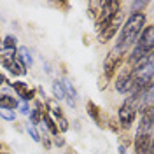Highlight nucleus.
<instances>
[{
  "label": "nucleus",
  "mask_w": 154,
  "mask_h": 154,
  "mask_svg": "<svg viewBox=\"0 0 154 154\" xmlns=\"http://www.w3.org/2000/svg\"><path fill=\"white\" fill-rule=\"evenodd\" d=\"M147 25V14L145 12H130V16L123 21L121 28H119V35L116 38L114 49L117 53L126 54L128 49H131L138 40V35L142 33V30Z\"/></svg>",
  "instance_id": "nucleus-1"
},
{
  "label": "nucleus",
  "mask_w": 154,
  "mask_h": 154,
  "mask_svg": "<svg viewBox=\"0 0 154 154\" xmlns=\"http://www.w3.org/2000/svg\"><path fill=\"white\" fill-rule=\"evenodd\" d=\"M121 5H123V4H121L119 0H103V7L100 11L98 18L95 19V32L96 33H100V32L116 18V14L121 11Z\"/></svg>",
  "instance_id": "nucleus-2"
},
{
  "label": "nucleus",
  "mask_w": 154,
  "mask_h": 154,
  "mask_svg": "<svg viewBox=\"0 0 154 154\" xmlns=\"http://www.w3.org/2000/svg\"><path fill=\"white\" fill-rule=\"evenodd\" d=\"M125 58H126V54L117 53L116 49H110V51H109V54H107L105 60H103V74H102L109 82L114 79V75L117 74V70L121 68Z\"/></svg>",
  "instance_id": "nucleus-3"
},
{
  "label": "nucleus",
  "mask_w": 154,
  "mask_h": 154,
  "mask_svg": "<svg viewBox=\"0 0 154 154\" xmlns=\"http://www.w3.org/2000/svg\"><path fill=\"white\" fill-rule=\"evenodd\" d=\"M135 119H137V109L131 107L130 103L123 102L121 107L117 109V123L121 125V130L123 131H128L133 126Z\"/></svg>",
  "instance_id": "nucleus-4"
},
{
  "label": "nucleus",
  "mask_w": 154,
  "mask_h": 154,
  "mask_svg": "<svg viewBox=\"0 0 154 154\" xmlns=\"http://www.w3.org/2000/svg\"><path fill=\"white\" fill-rule=\"evenodd\" d=\"M121 25H123V9L119 11V12L116 14V18L112 19V21H110V23H109L100 33H98V42H100V44H107V42H110V40L117 35V32H119V28H121Z\"/></svg>",
  "instance_id": "nucleus-5"
},
{
  "label": "nucleus",
  "mask_w": 154,
  "mask_h": 154,
  "mask_svg": "<svg viewBox=\"0 0 154 154\" xmlns=\"http://www.w3.org/2000/svg\"><path fill=\"white\" fill-rule=\"evenodd\" d=\"M154 147L152 144V133H142L135 131L133 135V154H149V149Z\"/></svg>",
  "instance_id": "nucleus-6"
},
{
  "label": "nucleus",
  "mask_w": 154,
  "mask_h": 154,
  "mask_svg": "<svg viewBox=\"0 0 154 154\" xmlns=\"http://www.w3.org/2000/svg\"><path fill=\"white\" fill-rule=\"evenodd\" d=\"M137 46L142 48L145 53H149V54L154 53V25H151V23L145 25V28L142 30V33L138 35Z\"/></svg>",
  "instance_id": "nucleus-7"
},
{
  "label": "nucleus",
  "mask_w": 154,
  "mask_h": 154,
  "mask_svg": "<svg viewBox=\"0 0 154 154\" xmlns=\"http://www.w3.org/2000/svg\"><path fill=\"white\" fill-rule=\"evenodd\" d=\"M11 86L16 91V95L21 98V102H25V103H28V102L37 98V89L35 88H30L23 81H14V82H11Z\"/></svg>",
  "instance_id": "nucleus-8"
},
{
  "label": "nucleus",
  "mask_w": 154,
  "mask_h": 154,
  "mask_svg": "<svg viewBox=\"0 0 154 154\" xmlns=\"http://www.w3.org/2000/svg\"><path fill=\"white\" fill-rule=\"evenodd\" d=\"M86 112H88V116L93 119V123H95L96 126L105 128V117H107V116L102 112V109L96 105L93 100H88V102H86Z\"/></svg>",
  "instance_id": "nucleus-9"
},
{
  "label": "nucleus",
  "mask_w": 154,
  "mask_h": 154,
  "mask_svg": "<svg viewBox=\"0 0 154 154\" xmlns=\"http://www.w3.org/2000/svg\"><path fill=\"white\" fill-rule=\"evenodd\" d=\"M16 60H18V61H19V63H21L25 68H30L32 65H33L32 53H30V49L25 48V46H21V48L16 49Z\"/></svg>",
  "instance_id": "nucleus-10"
},
{
  "label": "nucleus",
  "mask_w": 154,
  "mask_h": 154,
  "mask_svg": "<svg viewBox=\"0 0 154 154\" xmlns=\"http://www.w3.org/2000/svg\"><path fill=\"white\" fill-rule=\"evenodd\" d=\"M44 103H46V109H48V114L53 116L54 119H58V117H61L63 114V109H61V105L58 103L54 98H46L44 100Z\"/></svg>",
  "instance_id": "nucleus-11"
},
{
  "label": "nucleus",
  "mask_w": 154,
  "mask_h": 154,
  "mask_svg": "<svg viewBox=\"0 0 154 154\" xmlns=\"http://www.w3.org/2000/svg\"><path fill=\"white\" fill-rule=\"evenodd\" d=\"M19 105L18 98L11 95H0V109H5V110H16Z\"/></svg>",
  "instance_id": "nucleus-12"
},
{
  "label": "nucleus",
  "mask_w": 154,
  "mask_h": 154,
  "mask_svg": "<svg viewBox=\"0 0 154 154\" xmlns=\"http://www.w3.org/2000/svg\"><path fill=\"white\" fill-rule=\"evenodd\" d=\"M51 89H53V98L60 102V100H65V86H63V81L54 79L51 82Z\"/></svg>",
  "instance_id": "nucleus-13"
},
{
  "label": "nucleus",
  "mask_w": 154,
  "mask_h": 154,
  "mask_svg": "<svg viewBox=\"0 0 154 154\" xmlns=\"http://www.w3.org/2000/svg\"><path fill=\"white\" fill-rule=\"evenodd\" d=\"M102 7H103V0H91V2H88V16L95 21L98 18Z\"/></svg>",
  "instance_id": "nucleus-14"
},
{
  "label": "nucleus",
  "mask_w": 154,
  "mask_h": 154,
  "mask_svg": "<svg viewBox=\"0 0 154 154\" xmlns=\"http://www.w3.org/2000/svg\"><path fill=\"white\" fill-rule=\"evenodd\" d=\"M7 70H9V74H12L14 77H23V75H26V72H28L26 68L19 63L18 60L11 61L9 65H7Z\"/></svg>",
  "instance_id": "nucleus-15"
},
{
  "label": "nucleus",
  "mask_w": 154,
  "mask_h": 154,
  "mask_svg": "<svg viewBox=\"0 0 154 154\" xmlns=\"http://www.w3.org/2000/svg\"><path fill=\"white\" fill-rule=\"evenodd\" d=\"M18 49V38L16 35H5L2 40V51H16Z\"/></svg>",
  "instance_id": "nucleus-16"
},
{
  "label": "nucleus",
  "mask_w": 154,
  "mask_h": 154,
  "mask_svg": "<svg viewBox=\"0 0 154 154\" xmlns=\"http://www.w3.org/2000/svg\"><path fill=\"white\" fill-rule=\"evenodd\" d=\"M105 126L112 131V133H116V135H119L123 130H121V125L117 123V119H114V117H110V116H107L105 117Z\"/></svg>",
  "instance_id": "nucleus-17"
},
{
  "label": "nucleus",
  "mask_w": 154,
  "mask_h": 154,
  "mask_svg": "<svg viewBox=\"0 0 154 154\" xmlns=\"http://www.w3.org/2000/svg\"><path fill=\"white\" fill-rule=\"evenodd\" d=\"M119 145L125 147L126 151H128V147L133 145V137L128 133V131H121V133H119Z\"/></svg>",
  "instance_id": "nucleus-18"
},
{
  "label": "nucleus",
  "mask_w": 154,
  "mask_h": 154,
  "mask_svg": "<svg viewBox=\"0 0 154 154\" xmlns=\"http://www.w3.org/2000/svg\"><path fill=\"white\" fill-rule=\"evenodd\" d=\"M30 125L32 126H35V128H37V126H40L42 125V114H40V112H38L37 109H30Z\"/></svg>",
  "instance_id": "nucleus-19"
},
{
  "label": "nucleus",
  "mask_w": 154,
  "mask_h": 154,
  "mask_svg": "<svg viewBox=\"0 0 154 154\" xmlns=\"http://www.w3.org/2000/svg\"><path fill=\"white\" fill-rule=\"evenodd\" d=\"M54 121H56V126H58V131H60V135L65 133V131H68V130H70V121H68L65 116L58 117V119H54Z\"/></svg>",
  "instance_id": "nucleus-20"
},
{
  "label": "nucleus",
  "mask_w": 154,
  "mask_h": 154,
  "mask_svg": "<svg viewBox=\"0 0 154 154\" xmlns=\"http://www.w3.org/2000/svg\"><path fill=\"white\" fill-rule=\"evenodd\" d=\"M26 131H28V135L32 137V140H33V142H38V144H40V133H38V130L35 128V126H32L28 123V126H26Z\"/></svg>",
  "instance_id": "nucleus-21"
},
{
  "label": "nucleus",
  "mask_w": 154,
  "mask_h": 154,
  "mask_svg": "<svg viewBox=\"0 0 154 154\" xmlns=\"http://www.w3.org/2000/svg\"><path fill=\"white\" fill-rule=\"evenodd\" d=\"M149 5V2H142V0H137L131 4V12H144V9Z\"/></svg>",
  "instance_id": "nucleus-22"
},
{
  "label": "nucleus",
  "mask_w": 154,
  "mask_h": 154,
  "mask_svg": "<svg viewBox=\"0 0 154 154\" xmlns=\"http://www.w3.org/2000/svg\"><path fill=\"white\" fill-rule=\"evenodd\" d=\"M0 117L5 119V121H14V119H16V110H5V109H0Z\"/></svg>",
  "instance_id": "nucleus-23"
},
{
  "label": "nucleus",
  "mask_w": 154,
  "mask_h": 154,
  "mask_svg": "<svg viewBox=\"0 0 154 154\" xmlns=\"http://www.w3.org/2000/svg\"><path fill=\"white\" fill-rule=\"evenodd\" d=\"M53 145H56V147H60V149H61V147H67V142H65V137H63V135H54V137H53Z\"/></svg>",
  "instance_id": "nucleus-24"
},
{
  "label": "nucleus",
  "mask_w": 154,
  "mask_h": 154,
  "mask_svg": "<svg viewBox=\"0 0 154 154\" xmlns=\"http://www.w3.org/2000/svg\"><path fill=\"white\" fill-rule=\"evenodd\" d=\"M107 86H109V81H107L103 75H100L98 77V88H100V91H103Z\"/></svg>",
  "instance_id": "nucleus-25"
},
{
  "label": "nucleus",
  "mask_w": 154,
  "mask_h": 154,
  "mask_svg": "<svg viewBox=\"0 0 154 154\" xmlns=\"http://www.w3.org/2000/svg\"><path fill=\"white\" fill-rule=\"evenodd\" d=\"M19 112H21V114H25V116H28L30 114V105L28 103H25V102H23V103H19Z\"/></svg>",
  "instance_id": "nucleus-26"
},
{
  "label": "nucleus",
  "mask_w": 154,
  "mask_h": 154,
  "mask_svg": "<svg viewBox=\"0 0 154 154\" xmlns=\"http://www.w3.org/2000/svg\"><path fill=\"white\" fill-rule=\"evenodd\" d=\"M56 7H61L63 11H68V7H70V4L68 2H58V4H54Z\"/></svg>",
  "instance_id": "nucleus-27"
},
{
  "label": "nucleus",
  "mask_w": 154,
  "mask_h": 154,
  "mask_svg": "<svg viewBox=\"0 0 154 154\" xmlns=\"http://www.w3.org/2000/svg\"><path fill=\"white\" fill-rule=\"evenodd\" d=\"M2 84H9V86H11V81H9L5 75H4L2 72H0V86H2Z\"/></svg>",
  "instance_id": "nucleus-28"
},
{
  "label": "nucleus",
  "mask_w": 154,
  "mask_h": 154,
  "mask_svg": "<svg viewBox=\"0 0 154 154\" xmlns=\"http://www.w3.org/2000/svg\"><path fill=\"white\" fill-rule=\"evenodd\" d=\"M82 42H84V46H89V35H82Z\"/></svg>",
  "instance_id": "nucleus-29"
},
{
  "label": "nucleus",
  "mask_w": 154,
  "mask_h": 154,
  "mask_svg": "<svg viewBox=\"0 0 154 154\" xmlns=\"http://www.w3.org/2000/svg\"><path fill=\"white\" fill-rule=\"evenodd\" d=\"M65 154H79V152H77L75 149H72V147H67V152Z\"/></svg>",
  "instance_id": "nucleus-30"
},
{
  "label": "nucleus",
  "mask_w": 154,
  "mask_h": 154,
  "mask_svg": "<svg viewBox=\"0 0 154 154\" xmlns=\"http://www.w3.org/2000/svg\"><path fill=\"white\" fill-rule=\"evenodd\" d=\"M119 154H128V151H126L125 147H121V145H119Z\"/></svg>",
  "instance_id": "nucleus-31"
},
{
  "label": "nucleus",
  "mask_w": 154,
  "mask_h": 154,
  "mask_svg": "<svg viewBox=\"0 0 154 154\" xmlns=\"http://www.w3.org/2000/svg\"><path fill=\"white\" fill-rule=\"evenodd\" d=\"M0 154H9V152H2V151H0Z\"/></svg>",
  "instance_id": "nucleus-32"
},
{
  "label": "nucleus",
  "mask_w": 154,
  "mask_h": 154,
  "mask_svg": "<svg viewBox=\"0 0 154 154\" xmlns=\"http://www.w3.org/2000/svg\"><path fill=\"white\" fill-rule=\"evenodd\" d=\"M0 151H2V142H0Z\"/></svg>",
  "instance_id": "nucleus-33"
}]
</instances>
